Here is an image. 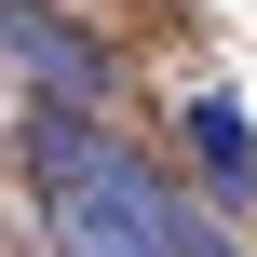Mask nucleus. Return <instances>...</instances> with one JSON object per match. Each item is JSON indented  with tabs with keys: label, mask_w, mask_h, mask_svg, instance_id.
Listing matches in <instances>:
<instances>
[{
	"label": "nucleus",
	"mask_w": 257,
	"mask_h": 257,
	"mask_svg": "<svg viewBox=\"0 0 257 257\" xmlns=\"http://www.w3.org/2000/svg\"><path fill=\"white\" fill-rule=\"evenodd\" d=\"M41 230H54V257H149L122 217H95V203H68V190H41Z\"/></svg>",
	"instance_id": "nucleus-3"
},
{
	"label": "nucleus",
	"mask_w": 257,
	"mask_h": 257,
	"mask_svg": "<svg viewBox=\"0 0 257 257\" xmlns=\"http://www.w3.org/2000/svg\"><path fill=\"white\" fill-rule=\"evenodd\" d=\"M176 136H190V163H203L217 190H257V136H244V95H230V81H203V95L176 108Z\"/></svg>",
	"instance_id": "nucleus-2"
},
{
	"label": "nucleus",
	"mask_w": 257,
	"mask_h": 257,
	"mask_svg": "<svg viewBox=\"0 0 257 257\" xmlns=\"http://www.w3.org/2000/svg\"><path fill=\"white\" fill-rule=\"evenodd\" d=\"M0 54L54 95V108H108V41H81L68 14H41V0H0Z\"/></svg>",
	"instance_id": "nucleus-1"
}]
</instances>
